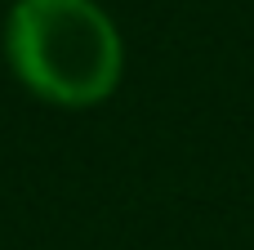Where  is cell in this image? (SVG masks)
<instances>
[{
	"label": "cell",
	"mask_w": 254,
	"mask_h": 250,
	"mask_svg": "<svg viewBox=\"0 0 254 250\" xmlns=\"http://www.w3.org/2000/svg\"><path fill=\"white\" fill-rule=\"evenodd\" d=\"M13 76L54 107H94L121 85L125 49L94 0H18L4 22Z\"/></svg>",
	"instance_id": "1"
}]
</instances>
